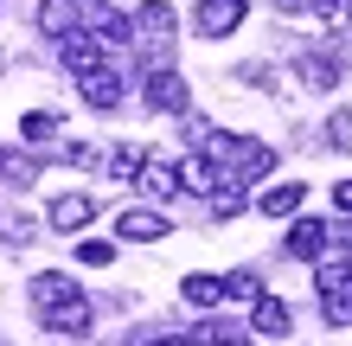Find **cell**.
<instances>
[{"mask_svg": "<svg viewBox=\"0 0 352 346\" xmlns=\"http://www.w3.org/2000/svg\"><path fill=\"white\" fill-rule=\"evenodd\" d=\"M141 96H148L154 116H186V109H192V84H186L173 65H154V77H148V90H141Z\"/></svg>", "mask_w": 352, "mask_h": 346, "instance_id": "obj_1", "label": "cell"}, {"mask_svg": "<svg viewBox=\"0 0 352 346\" xmlns=\"http://www.w3.org/2000/svg\"><path fill=\"white\" fill-rule=\"evenodd\" d=\"M320 314L333 327H352V270L346 263H320Z\"/></svg>", "mask_w": 352, "mask_h": 346, "instance_id": "obj_2", "label": "cell"}, {"mask_svg": "<svg viewBox=\"0 0 352 346\" xmlns=\"http://www.w3.org/2000/svg\"><path fill=\"white\" fill-rule=\"evenodd\" d=\"M243 13H250V0H199L192 26H199V39H231L243 26Z\"/></svg>", "mask_w": 352, "mask_h": 346, "instance_id": "obj_3", "label": "cell"}, {"mask_svg": "<svg viewBox=\"0 0 352 346\" xmlns=\"http://www.w3.org/2000/svg\"><path fill=\"white\" fill-rule=\"evenodd\" d=\"M173 26H179V19H173L167 0H148V7L135 13V39H141L148 52H160V58H167V45H173Z\"/></svg>", "mask_w": 352, "mask_h": 346, "instance_id": "obj_4", "label": "cell"}, {"mask_svg": "<svg viewBox=\"0 0 352 346\" xmlns=\"http://www.w3.org/2000/svg\"><path fill=\"white\" fill-rule=\"evenodd\" d=\"M58 65H65L71 77H90V71H102V45L90 32H65L58 39Z\"/></svg>", "mask_w": 352, "mask_h": 346, "instance_id": "obj_5", "label": "cell"}, {"mask_svg": "<svg viewBox=\"0 0 352 346\" xmlns=\"http://www.w3.org/2000/svg\"><path fill=\"white\" fill-rule=\"evenodd\" d=\"M116 237H129V244H160V237H173V225L160 212H148V206H129L116 218Z\"/></svg>", "mask_w": 352, "mask_h": 346, "instance_id": "obj_6", "label": "cell"}, {"mask_svg": "<svg viewBox=\"0 0 352 346\" xmlns=\"http://www.w3.org/2000/svg\"><path fill=\"white\" fill-rule=\"evenodd\" d=\"M327 244H333V231H327L320 218H295V225H288V257L320 263V257H327Z\"/></svg>", "mask_w": 352, "mask_h": 346, "instance_id": "obj_7", "label": "cell"}, {"mask_svg": "<svg viewBox=\"0 0 352 346\" xmlns=\"http://www.w3.org/2000/svg\"><path fill=\"white\" fill-rule=\"evenodd\" d=\"M250 327H256L263 340H282L288 327H295V314H288V301H276V295H256V301H250Z\"/></svg>", "mask_w": 352, "mask_h": 346, "instance_id": "obj_8", "label": "cell"}, {"mask_svg": "<svg viewBox=\"0 0 352 346\" xmlns=\"http://www.w3.org/2000/svg\"><path fill=\"white\" fill-rule=\"evenodd\" d=\"M84 26V0H38V32H52V39H65Z\"/></svg>", "mask_w": 352, "mask_h": 346, "instance_id": "obj_9", "label": "cell"}, {"mask_svg": "<svg viewBox=\"0 0 352 346\" xmlns=\"http://www.w3.org/2000/svg\"><path fill=\"white\" fill-rule=\"evenodd\" d=\"M38 321H45L52 334H90V301H84V295H65L58 308H45Z\"/></svg>", "mask_w": 352, "mask_h": 346, "instance_id": "obj_10", "label": "cell"}, {"mask_svg": "<svg viewBox=\"0 0 352 346\" xmlns=\"http://www.w3.org/2000/svg\"><path fill=\"white\" fill-rule=\"evenodd\" d=\"M90 218H96V199H90V193H65V199L52 206V231L71 237V231H84Z\"/></svg>", "mask_w": 352, "mask_h": 346, "instance_id": "obj_11", "label": "cell"}, {"mask_svg": "<svg viewBox=\"0 0 352 346\" xmlns=\"http://www.w3.org/2000/svg\"><path fill=\"white\" fill-rule=\"evenodd\" d=\"M295 77H301L307 90H333V84H340V58H327V52H301V58H295Z\"/></svg>", "mask_w": 352, "mask_h": 346, "instance_id": "obj_12", "label": "cell"}, {"mask_svg": "<svg viewBox=\"0 0 352 346\" xmlns=\"http://www.w3.org/2000/svg\"><path fill=\"white\" fill-rule=\"evenodd\" d=\"M135 186L148 193V199H173V193H179V167H173V160H141Z\"/></svg>", "mask_w": 352, "mask_h": 346, "instance_id": "obj_13", "label": "cell"}, {"mask_svg": "<svg viewBox=\"0 0 352 346\" xmlns=\"http://www.w3.org/2000/svg\"><path fill=\"white\" fill-rule=\"evenodd\" d=\"M301 199H307L301 180H282V186H269V193L256 199V212H263V218H295V212H301Z\"/></svg>", "mask_w": 352, "mask_h": 346, "instance_id": "obj_14", "label": "cell"}, {"mask_svg": "<svg viewBox=\"0 0 352 346\" xmlns=\"http://www.w3.org/2000/svg\"><path fill=\"white\" fill-rule=\"evenodd\" d=\"M77 84H84V103L90 109H116L122 103V77L102 65V71H90V77H77Z\"/></svg>", "mask_w": 352, "mask_h": 346, "instance_id": "obj_15", "label": "cell"}, {"mask_svg": "<svg viewBox=\"0 0 352 346\" xmlns=\"http://www.w3.org/2000/svg\"><path fill=\"white\" fill-rule=\"evenodd\" d=\"M179 193H205V199H212V193H218V167H212L205 154L179 160Z\"/></svg>", "mask_w": 352, "mask_h": 346, "instance_id": "obj_16", "label": "cell"}, {"mask_svg": "<svg viewBox=\"0 0 352 346\" xmlns=\"http://www.w3.org/2000/svg\"><path fill=\"white\" fill-rule=\"evenodd\" d=\"M179 295L192 301V308H218V301H224V276H205V270H192V276L179 282Z\"/></svg>", "mask_w": 352, "mask_h": 346, "instance_id": "obj_17", "label": "cell"}, {"mask_svg": "<svg viewBox=\"0 0 352 346\" xmlns=\"http://www.w3.org/2000/svg\"><path fill=\"white\" fill-rule=\"evenodd\" d=\"M192 340H199V346H250V334H243V327H231V321H205Z\"/></svg>", "mask_w": 352, "mask_h": 346, "instance_id": "obj_18", "label": "cell"}, {"mask_svg": "<svg viewBox=\"0 0 352 346\" xmlns=\"http://www.w3.org/2000/svg\"><path fill=\"white\" fill-rule=\"evenodd\" d=\"M0 180H7V186H32V180H38V160L32 154H0Z\"/></svg>", "mask_w": 352, "mask_h": 346, "instance_id": "obj_19", "label": "cell"}, {"mask_svg": "<svg viewBox=\"0 0 352 346\" xmlns=\"http://www.w3.org/2000/svg\"><path fill=\"white\" fill-rule=\"evenodd\" d=\"M19 135H26V141H52V135H58V116H52V109L19 116Z\"/></svg>", "mask_w": 352, "mask_h": 346, "instance_id": "obj_20", "label": "cell"}, {"mask_svg": "<svg viewBox=\"0 0 352 346\" xmlns=\"http://www.w3.org/2000/svg\"><path fill=\"white\" fill-rule=\"evenodd\" d=\"M77 263H84V270H109V263H116V244H102V237L77 244Z\"/></svg>", "mask_w": 352, "mask_h": 346, "instance_id": "obj_21", "label": "cell"}, {"mask_svg": "<svg viewBox=\"0 0 352 346\" xmlns=\"http://www.w3.org/2000/svg\"><path fill=\"white\" fill-rule=\"evenodd\" d=\"M224 295H231V301H256V295H263V282H256L250 270H237V276H224Z\"/></svg>", "mask_w": 352, "mask_h": 346, "instance_id": "obj_22", "label": "cell"}, {"mask_svg": "<svg viewBox=\"0 0 352 346\" xmlns=\"http://www.w3.org/2000/svg\"><path fill=\"white\" fill-rule=\"evenodd\" d=\"M32 218H19V212H0V237H7V244H32Z\"/></svg>", "mask_w": 352, "mask_h": 346, "instance_id": "obj_23", "label": "cell"}, {"mask_svg": "<svg viewBox=\"0 0 352 346\" xmlns=\"http://www.w3.org/2000/svg\"><path fill=\"white\" fill-rule=\"evenodd\" d=\"M141 160H148L141 148H116V154H109V173H116V180H135V173H141Z\"/></svg>", "mask_w": 352, "mask_h": 346, "instance_id": "obj_24", "label": "cell"}, {"mask_svg": "<svg viewBox=\"0 0 352 346\" xmlns=\"http://www.w3.org/2000/svg\"><path fill=\"white\" fill-rule=\"evenodd\" d=\"M327 141H333V148H352V116H346V109L327 122Z\"/></svg>", "mask_w": 352, "mask_h": 346, "instance_id": "obj_25", "label": "cell"}, {"mask_svg": "<svg viewBox=\"0 0 352 346\" xmlns=\"http://www.w3.org/2000/svg\"><path fill=\"white\" fill-rule=\"evenodd\" d=\"M333 206H340V212L352 218V180H340V186H333Z\"/></svg>", "mask_w": 352, "mask_h": 346, "instance_id": "obj_26", "label": "cell"}, {"mask_svg": "<svg viewBox=\"0 0 352 346\" xmlns=\"http://www.w3.org/2000/svg\"><path fill=\"white\" fill-rule=\"evenodd\" d=\"M160 346H199V340H192V334H186V340H160Z\"/></svg>", "mask_w": 352, "mask_h": 346, "instance_id": "obj_27", "label": "cell"}, {"mask_svg": "<svg viewBox=\"0 0 352 346\" xmlns=\"http://www.w3.org/2000/svg\"><path fill=\"white\" fill-rule=\"evenodd\" d=\"M346 13H352V0H346Z\"/></svg>", "mask_w": 352, "mask_h": 346, "instance_id": "obj_28", "label": "cell"}]
</instances>
